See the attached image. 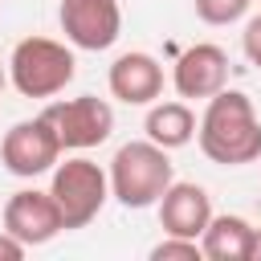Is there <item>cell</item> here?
<instances>
[{"instance_id": "obj_1", "label": "cell", "mask_w": 261, "mask_h": 261, "mask_svg": "<svg viewBox=\"0 0 261 261\" xmlns=\"http://www.w3.org/2000/svg\"><path fill=\"white\" fill-rule=\"evenodd\" d=\"M196 143L204 159L220 167H245L261 159V118L245 90H216L196 118Z\"/></svg>"}, {"instance_id": "obj_2", "label": "cell", "mask_w": 261, "mask_h": 261, "mask_svg": "<svg viewBox=\"0 0 261 261\" xmlns=\"http://www.w3.org/2000/svg\"><path fill=\"white\" fill-rule=\"evenodd\" d=\"M106 179H110V196L122 208H155L167 184L175 179L171 151H163L151 139H130L114 151Z\"/></svg>"}, {"instance_id": "obj_3", "label": "cell", "mask_w": 261, "mask_h": 261, "mask_svg": "<svg viewBox=\"0 0 261 261\" xmlns=\"http://www.w3.org/2000/svg\"><path fill=\"white\" fill-rule=\"evenodd\" d=\"M77 73V57L69 41L24 37L8 53V82L20 98H57Z\"/></svg>"}, {"instance_id": "obj_4", "label": "cell", "mask_w": 261, "mask_h": 261, "mask_svg": "<svg viewBox=\"0 0 261 261\" xmlns=\"http://www.w3.org/2000/svg\"><path fill=\"white\" fill-rule=\"evenodd\" d=\"M49 196H53L57 208H61V224H65V232L86 228L90 220H98V212H102L106 200H110L106 167L94 163V159L82 155V151L69 155L65 163L57 159L53 179H49Z\"/></svg>"}, {"instance_id": "obj_5", "label": "cell", "mask_w": 261, "mask_h": 261, "mask_svg": "<svg viewBox=\"0 0 261 261\" xmlns=\"http://www.w3.org/2000/svg\"><path fill=\"white\" fill-rule=\"evenodd\" d=\"M49 118V126L57 130L61 151H90L102 147L114 130V106L106 98L94 94H77V98H57L41 110Z\"/></svg>"}, {"instance_id": "obj_6", "label": "cell", "mask_w": 261, "mask_h": 261, "mask_svg": "<svg viewBox=\"0 0 261 261\" xmlns=\"http://www.w3.org/2000/svg\"><path fill=\"white\" fill-rule=\"evenodd\" d=\"M57 159H61V143H57V130L49 126L45 114L12 122L0 139V163L16 179H37V175L53 171Z\"/></svg>"}, {"instance_id": "obj_7", "label": "cell", "mask_w": 261, "mask_h": 261, "mask_svg": "<svg viewBox=\"0 0 261 261\" xmlns=\"http://www.w3.org/2000/svg\"><path fill=\"white\" fill-rule=\"evenodd\" d=\"M57 24L73 49L102 53L122 37V4L118 0H61Z\"/></svg>"}, {"instance_id": "obj_8", "label": "cell", "mask_w": 261, "mask_h": 261, "mask_svg": "<svg viewBox=\"0 0 261 261\" xmlns=\"http://www.w3.org/2000/svg\"><path fill=\"white\" fill-rule=\"evenodd\" d=\"M4 228H8L16 241H24L29 249L49 245L53 237L65 232L57 200H53L49 192H41V188H20V192L8 196V204H4Z\"/></svg>"}, {"instance_id": "obj_9", "label": "cell", "mask_w": 261, "mask_h": 261, "mask_svg": "<svg viewBox=\"0 0 261 261\" xmlns=\"http://www.w3.org/2000/svg\"><path fill=\"white\" fill-rule=\"evenodd\" d=\"M171 86L184 102H196V98L208 102L216 90L228 86V53L220 45H208V41L188 45L171 65Z\"/></svg>"}, {"instance_id": "obj_10", "label": "cell", "mask_w": 261, "mask_h": 261, "mask_svg": "<svg viewBox=\"0 0 261 261\" xmlns=\"http://www.w3.org/2000/svg\"><path fill=\"white\" fill-rule=\"evenodd\" d=\"M106 86L122 106H151L155 98H163V65L143 49L118 53L106 69Z\"/></svg>"}, {"instance_id": "obj_11", "label": "cell", "mask_w": 261, "mask_h": 261, "mask_svg": "<svg viewBox=\"0 0 261 261\" xmlns=\"http://www.w3.org/2000/svg\"><path fill=\"white\" fill-rule=\"evenodd\" d=\"M155 208H159V228L167 237H192V241H200V232L212 220V196L200 184H192V179H171Z\"/></svg>"}, {"instance_id": "obj_12", "label": "cell", "mask_w": 261, "mask_h": 261, "mask_svg": "<svg viewBox=\"0 0 261 261\" xmlns=\"http://www.w3.org/2000/svg\"><path fill=\"white\" fill-rule=\"evenodd\" d=\"M143 139L159 143L163 151H179L196 139V110L184 102V98H171V102H151L147 106V118H143Z\"/></svg>"}, {"instance_id": "obj_13", "label": "cell", "mask_w": 261, "mask_h": 261, "mask_svg": "<svg viewBox=\"0 0 261 261\" xmlns=\"http://www.w3.org/2000/svg\"><path fill=\"white\" fill-rule=\"evenodd\" d=\"M200 249L208 261H249L253 249V224L237 212H212L208 228L200 232Z\"/></svg>"}, {"instance_id": "obj_14", "label": "cell", "mask_w": 261, "mask_h": 261, "mask_svg": "<svg viewBox=\"0 0 261 261\" xmlns=\"http://www.w3.org/2000/svg\"><path fill=\"white\" fill-rule=\"evenodd\" d=\"M192 8H196V16H200L204 24L224 29V24H237V20L253 8V0H192Z\"/></svg>"}, {"instance_id": "obj_15", "label": "cell", "mask_w": 261, "mask_h": 261, "mask_svg": "<svg viewBox=\"0 0 261 261\" xmlns=\"http://www.w3.org/2000/svg\"><path fill=\"white\" fill-rule=\"evenodd\" d=\"M151 261H204V249L192 237H167L163 232V241L151 245Z\"/></svg>"}, {"instance_id": "obj_16", "label": "cell", "mask_w": 261, "mask_h": 261, "mask_svg": "<svg viewBox=\"0 0 261 261\" xmlns=\"http://www.w3.org/2000/svg\"><path fill=\"white\" fill-rule=\"evenodd\" d=\"M241 53L249 57V65L261 69V12L249 16V24H245V33H241Z\"/></svg>"}, {"instance_id": "obj_17", "label": "cell", "mask_w": 261, "mask_h": 261, "mask_svg": "<svg viewBox=\"0 0 261 261\" xmlns=\"http://www.w3.org/2000/svg\"><path fill=\"white\" fill-rule=\"evenodd\" d=\"M24 253H29V245H24V241H16L8 228H0V261H20Z\"/></svg>"}, {"instance_id": "obj_18", "label": "cell", "mask_w": 261, "mask_h": 261, "mask_svg": "<svg viewBox=\"0 0 261 261\" xmlns=\"http://www.w3.org/2000/svg\"><path fill=\"white\" fill-rule=\"evenodd\" d=\"M249 261H261V228L253 224V249H249Z\"/></svg>"}, {"instance_id": "obj_19", "label": "cell", "mask_w": 261, "mask_h": 261, "mask_svg": "<svg viewBox=\"0 0 261 261\" xmlns=\"http://www.w3.org/2000/svg\"><path fill=\"white\" fill-rule=\"evenodd\" d=\"M8 86V61H0V90Z\"/></svg>"}]
</instances>
